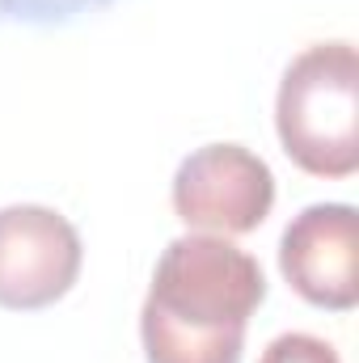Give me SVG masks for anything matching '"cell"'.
Here are the masks:
<instances>
[{"mask_svg":"<svg viewBox=\"0 0 359 363\" xmlns=\"http://www.w3.org/2000/svg\"><path fill=\"white\" fill-rule=\"evenodd\" d=\"M283 152L313 178H351L359 169V55L351 43L300 51L275 97Z\"/></svg>","mask_w":359,"mask_h":363,"instance_id":"obj_2","label":"cell"},{"mask_svg":"<svg viewBox=\"0 0 359 363\" xmlns=\"http://www.w3.org/2000/svg\"><path fill=\"white\" fill-rule=\"evenodd\" d=\"M258 363H343L338 351L317 334H279Z\"/></svg>","mask_w":359,"mask_h":363,"instance_id":"obj_7","label":"cell"},{"mask_svg":"<svg viewBox=\"0 0 359 363\" xmlns=\"http://www.w3.org/2000/svg\"><path fill=\"white\" fill-rule=\"evenodd\" d=\"M114 0H0V21L9 26H30V30H51V26H72L89 13L110 9Z\"/></svg>","mask_w":359,"mask_h":363,"instance_id":"obj_6","label":"cell"},{"mask_svg":"<svg viewBox=\"0 0 359 363\" xmlns=\"http://www.w3.org/2000/svg\"><path fill=\"white\" fill-rule=\"evenodd\" d=\"M275 207L270 165L241 144L194 148L174 174V211L186 228L241 237L254 233Z\"/></svg>","mask_w":359,"mask_h":363,"instance_id":"obj_3","label":"cell"},{"mask_svg":"<svg viewBox=\"0 0 359 363\" xmlns=\"http://www.w3.org/2000/svg\"><path fill=\"white\" fill-rule=\"evenodd\" d=\"M267 300L258 258L216 233L174 237L140 308L148 363H241L245 325Z\"/></svg>","mask_w":359,"mask_h":363,"instance_id":"obj_1","label":"cell"},{"mask_svg":"<svg viewBox=\"0 0 359 363\" xmlns=\"http://www.w3.org/2000/svg\"><path fill=\"white\" fill-rule=\"evenodd\" d=\"M81 233L55 207H0V308L34 313L64 300L81 274Z\"/></svg>","mask_w":359,"mask_h":363,"instance_id":"obj_4","label":"cell"},{"mask_svg":"<svg viewBox=\"0 0 359 363\" xmlns=\"http://www.w3.org/2000/svg\"><path fill=\"white\" fill-rule=\"evenodd\" d=\"M279 271L317 308L351 313L359 304V216L351 203L304 207L279 241Z\"/></svg>","mask_w":359,"mask_h":363,"instance_id":"obj_5","label":"cell"}]
</instances>
